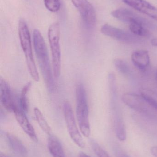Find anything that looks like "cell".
<instances>
[{
  "label": "cell",
  "mask_w": 157,
  "mask_h": 157,
  "mask_svg": "<svg viewBox=\"0 0 157 157\" xmlns=\"http://www.w3.org/2000/svg\"><path fill=\"white\" fill-rule=\"evenodd\" d=\"M122 100L125 105L142 113H151L152 110H155L141 95L133 93H125L123 95Z\"/></svg>",
  "instance_id": "ba28073f"
},
{
  "label": "cell",
  "mask_w": 157,
  "mask_h": 157,
  "mask_svg": "<svg viewBox=\"0 0 157 157\" xmlns=\"http://www.w3.org/2000/svg\"><path fill=\"white\" fill-rule=\"evenodd\" d=\"M6 137L9 146L14 153L20 156L26 155L27 154L26 148L17 137L9 133L6 134Z\"/></svg>",
  "instance_id": "9a60e30c"
},
{
  "label": "cell",
  "mask_w": 157,
  "mask_h": 157,
  "mask_svg": "<svg viewBox=\"0 0 157 157\" xmlns=\"http://www.w3.org/2000/svg\"><path fill=\"white\" fill-rule=\"evenodd\" d=\"M76 116L78 125L83 135L88 137L90 135L88 118V106L86 91L84 85L77 84L76 88Z\"/></svg>",
  "instance_id": "3957f363"
},
{
  "label": "cell",
  "mask_w": 157,
  "mask_h": 157,
  "mask_svg": "<svg viewBox=\"0 0 157 157\" xmlns=\"http://www.w3.org/2000/svg\"><path fill=\"white\" fill-rule=\"evenodd\" d=\"M151 43L153 46L157 47V38L151 40Z\"/></svg>",
  "instance_id": "cb8c5ba5"
},
{
  "label": "cell",
  "mask_w": 157,
  "mask_h": 157,
  "mask_svg": "<svg viewBox=\"0 0 157 157\" xmlns=\"http://www.w3.org/2000/svg\"><path fill=\"white\" fill-rule=\"evenodd\" d=\"M129 28L132 34L139 37H148L150 36V32L143 25L132 24L129 25Z\"/></svg>",
  "instance_id": "d6986e66"
},
{
  "label": "cell",
  "mask_w": 157,
  "mask_h": 157,
  "mask_svg": "<svg viewBox=\"0 0 157 157\" xmlns=\"http://www.w3.org/2000/svg\"><path fill=\"white\" fill-rule=\"evenodd\" d=\"M34 112L37 122L42 131L47 134L50 135L51 133L50 127L49 126L42 113L38 108L34 109Z\"/></svg>",
  "instance_id": "ac0fdd59"
},
{
  "label": "cell",
  "mask_w": 157,
  "mask_h": 157,
  "mask_svg": "<svg viewBox=\"0 0 157 157\" xmlns=\"http://www.w3.org/2000/svg\"><path fill=\"white\" fill-rule=\"evenodd\" d=\"M114 64L119 72L124 75H129L131 74V69L126 62L120 59H116L114 61Z\"/></svg>",
  "instance_id": "ffe728a7"
},
{
  "label": "cell",
  "mask_w": 157,
  "mask_h": 157,
  "mask_svg": "<svg viewBox=\"0 0 157 157\" xmlns=\"http://www.w3.org/2000/svg\"><path fill=\"white\" fill-rule=\"evenodd\" d=\"M131 60L135 67L141 71L146 70L150 64V56L148 51L145 50L134 52L131 55Z\"/></svg>",
  "instance_id": "4fadbf2b"
},
{
  "label": "cell",
  "mask_w": 157,
  "mask_h": 157,
  "mask_svg": "<svg viewBox=\"0 0 157 157\" xmlns=\"http://www.w3.org/2000/svg\"><path fill=\"white\" fill-rule=\"evenodd\" d=\"M100 31L105 36L121 42L134 43L141 40L139 37L132 33H130L108 24L103 25L101 26Z\"/></svg>",
  "instance_id": "52a82bcc"
},
{
  "label": "cell",
  "mask_w": 157,
  "mask_h": 157,
  "mask_svg": "<svg viewBox=\"0 0 157 157\" xmlns=\"http://www.w3.org/2000/svg\"><path fill=\"white\" fill-rule=\"evenodd\" d=\"M156 79H157V73H156Z\"/></svg>",
  "instance_id": "83f0119b"
},
{
  "label": "cell",
  "mask_w": 157,
  "mask_h": 157,
  "mask_svg": "<svg viewBox=\"0 0 157 157\" xmlns=\"http://www.w3.org/2000/svg\"><path fill=\"white\" fill-rule=\"evenodd\" d=\"M140 93L149 105L157 111V92L149 89L143 88L140 90Z\"/></svg>",
  "instance_id": "2e32d148"
},
{
  "label": "cell",
  "mask_w": 157,
  "mask_h": 157,
  "mask_svg": "<svg viewBox=\"0 0 157 157\" xmlns=\"http://www.w3.org/2000/svg\"><path fill=\"white\" fill-rule=\"evenodd\" d=\"M48 38L52 56L53 72L55 78L61 72V50L60 47V27L59 23H53L48 29Z\"/></svg>",
  "instance_id": "277c9868"
},
{
  "label": "cell",
  "mask_w": 157,
  "mask_h": 157,
  "mask_svg": "<svg viewBox=\"0 0 157 157\" xmlns=\"http://www.w3.org/2000/svg\"><path fill=\"white\" fill-rule=\"evenodd\" d=\"M0 100L1 104L8 111L14 113L19 108L16 103L10 86L2 78L0 80Z\"/></svg>",
  "instance_id": "30bf717a"
},
{
  "label": "cell",
  "mask_w": 157,
  "mask_h": 157,
  "mask_svg": "<svg viewBox=\"0 0 157 157\" xmlns=\"http://www.w3.org/2000/svg\"><path fill=\"white\" fill-rule=\"evenodd\" d=\"M31 87V83L29 82L22 89L19 99V108L24 112L28 111L29 103L28 95Z\"/></svg>",
  "instance_id": "e0dca14e"
},
{
  "label": "cell",
  "mask_w": 157,
  "mask_h": 157,
  "mask_svg": "<svg viewBox=\"0 0 157 157\" xmlns=\"http://www.w3.org/2000/svg\"><path fill=\"white\" fill-rule=\"evenodd\" d=\"M18 36L20 45L25 55L27 66L30 76L35 81L39 80V75L33 58L30 33L25 19H19L18 25Z\"/></svg>",
  "instance_id": "7a4b0ae2"
},
{
  "label": "cell",
  "mask_w": 157,
  "mask_h": 157,
  "mask_svg": "<svg viewBox=\"0 0 157 157\" xmlns=\"http://www.w3.org/2000/svg\"><path fill=\"white\" fill-rule=\"evenodd\" d=\"M151 153L155 156L157 157V147H154L151 148Z\"/></svg>",
  "instance_id": "603a6c76"
},
{
  "label": "cell",
  "mask_w": 157,
  "mask_h": 157,
  "mask_svg": "<svg viewBox=\"0 0 157 157\" xmlns=\"http://www.w3.org/2000/svg\"><path fill=\"white\" fill-rule=\"evenodd\" d=\"M33 36L35 53L45 84L49 91L53 92L56 88V85L53 78V72L52 71L50 63L46 43L38 29H34Z\"/></svg>",
  "instance_id": "6da1fadb"
},
{
  "label": "cell",
  "mask_w": 157,
  "mask_h": 157,
  "mask_svg": "<svg viewBox=\"0 0 157 157\" xmlns=\"http://www.w3.org/2000/svg\"><path fill=\"white\" fill-rule=\"evenodd\" d=\"M64 116L67 126V130L70 137L75 144L80 148H84L85 143L80 134L75 119L73 112L71 104L68 101H65L63 105Z\"/></svg>",
  "instance_id": "5b68a950"
},
{
  "label": "cell",
  "mask_w": 157,
  "mask_h": 157,
  "mask_svg": "<svg viewBox=\"0 0 157 157\" xmlns=\"http://www.w3.org/2000/svg\"><path fill=\"white\" fill-rule=\"evenodd\" d=\"M48 148L53 157H65L60 140L55 136L50 135L48 139Z\"/></svg>",
  "instance_id": "5bb4252c"
},
{
  "label": "cell",
  "mask_w": 157,
  "mask_h": 157,
  "mask_svg": "<svg viewBox=\"0 0 157 157\" xmlns=\"http://www.w3.org/2000/svg\"><path fill=\"white\" fill-rule=\"evenodd\" d=\"M79 157H91L89 156L88 155H87V154H85V153H80L79 155Z\"/></svg>",
  "instance_id": "d4e9b609"
},
{
  "label": "cell",
  "mask_w": 157,
  "mask_h": 157,
  "mask_svg": "<svg viewBox=\"0 0 157 157\" xmlns=\"http://www.w3.org/2000/svg\"><path fill=\"white\" fill-rule=\"evenodd\" d=\"M77 9L81 18L88 27L95 26L96 23V13L95 8L88 0H71Z\"/></svg>",
  "instance_id": "8992f818"
},
{
  "label": "cell",
  "mask_w": 157,
  "mask_h": 157,
  "mask_svg": "<svg viewBox=\"0 0 157 157\" xmlns=\"http://www.w3.org/2000/svg\"><path fill=\"white\" fill-rule=\"evenodd\" d=\"M16 119L24 132L32 141L37 142L38 138L35 130L25 115V112L20 108H18L14 113Z\"/></svg>",
  "instance_id": "7c38bea8"
},
{
  "label": "cell",
  "mask_w": 157,
  "mask_h": 157,
  "mask_svg": "<svg viewBox=\"0 0 157 157\" xmlns=\"http://www.w3.org/2000/svg\"><path fill=\"white\" fill-rule=\"evenodd\" d=\"M44 3L45 7L50 12L55 13L61 9L60 0H44Z\"/></svg>",
  "instance_id": "44dd1931"
},
{
  "label": "cell",
  "mask_w": 157,
  "mask_h": 157,
  "mask_svg": "<svg viewBox=\"0 0 157 157\" xmlns=\"http://www.w3.org/2000/svg\"><path fill=\"white\" fill-rule=\"evenodd\" d=\"M123 2L135 10L157 21V7L146 0H122Z\"/></svg>",
  "instance_id": "8fae6325"
},
{
  "label": "cell",
  "mask_w": 157,
  "mask_h": 157,
  "mask_svg": "<svg viewBox=\"0 0 157 157\" xmlns=\"http://www.w3.org/2000/svg\"><path fill=\"white\" fill-rule=\"evenodd\" d=\"M118 155H119L118 157H130L123 153H120H120H118Z\"/></svg>",
  "instance_id": "484cf974"
},
{
  "label": "cell",
  "mask_w": 157,
  "mask_h": 157,
  "mask_svg": "<svg viewBox=\"0 0 157 157\" xmlns=\"http://www.w3.org/2000/svg\"><path fill=\"white\" fill-rule=\"evenodd\" d=\"M91 144L94 152L98 157H111L107 152L104 150L96 142L93 141L91 142Z\"/></svg>",
  "instance_id": "7402d4cb"
},
{
  "label": "cell",
  "mask_w": 157,
  "mask_h": 157,
  "mask_svg": "<svg viewBox=\"0 0 157 157\" xmlns=\"http://www.w3.org/2000/svg\"><path fill=\"white\" fill-rule=\"evenodd\" d=\"M111 15L116 19L124 23L129 24H138L144 26L149 25V22L143 17L128 9L120 8L112 11Z\"/></svg>",
  "instance_id": "9c48e42d"
},
{
  "label": "cell",
  "mask_w": 157,
  "mask_h": 157,
  "mask_svg": "<svg viewBox=\"0 0 157 157\" xmlns=\"http://www.w3.org/2000/svg\"><path fill=\"white\" fill-rule=\"evenodd\" d=\"M0 157H9L8 156L6 155H5L4 154H2L1 153V155H0Z\"/></svg>",
  "instance_id": "4316f807"
}]
</instances>
